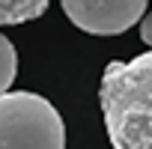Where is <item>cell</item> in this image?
<instances>
[{"instance_id":"obj_2","label":"cell","mask_w":152,"mask_h":149,"mask_svg":"<svg viewBox=\"0 0 152 149\" xmlns=\"http://www.w3.org/2000/svg\"><path fill=\"white\" fill-rule=\"evenodd\" d=\"M0 149H66L60 110L39 93L0 96Z\"/></svg>"},{"instance_id":"obj_4","label":"cell","mask_w":152,"mask_h":149,"mask_svg":"<svg viewBox=\"0 0 152 149\" xmlns=\"http://www.w3.org/2000/svg\"><path fill=\"white\" fill-rule=\"evenodd\" d=\"M48 9L45 0H0V27L3 24H24L39 18Z\"/></svg>"},{"instance_id":"obj_6","label":"cell","mask_w":152,"mask_h":149,"mask_svg":"<svg viewBox=\"0 0 152 149\" xmlns=\"http://www.w3.org/2000/svg\"><path fill=\"white\" fill-rule=\"evenodd\" d=\"M140 39L149 45V51H152V12H146L143 15V21H140Z\"/></svg>"},{"instance_id":"obj_1","label":"cell","mask_w":152,"mask_h":149,"mask_svg":"<svg viewBox=\"0 0 152 149\" xmlns=\"http://www.w3.org/2000/svg\"><path fill=\"white\" fill-rule=\"evenodd\" d=\"M99 102L113 149H152V51L107 63Z\"/></svg>"},{"instance_id":"obj_5","label":"cell","mask_w":152,"mask_h":149,"mask_svg":"<svg viewBox=\"0 0 152 149\" xmlns=\"http://www.w3.org/2000/svg\"><path fill=\"white\" fill-rule=\"evenodd\" d=\"M15 74H18V54H15V45L0 33V96L9 93V87L15 84Z\"/></svg>"},{"instance_id":"obj_3","label":"cell","mask_w":152,"mask_h":149,"mask_svg":"<svg viewBox=\"0 0 152 149\" xmlns=\"http://www.w3.org/2000/svg\"><path fill=\"white\" fill-rule=\"evenodd\" d=\"M63 12L75 27L93 36H119L146 15L143 0H63Z\"/></svg>"}]
</instances>
